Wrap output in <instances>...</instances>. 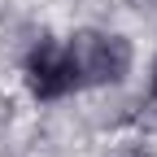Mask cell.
Returning <instances> with one entry per match:
<instances>
[{
    "instance_id": "cell-1",
    "label": "cell",
    "mask_w": 157,
    "mask_h": 157,
    "mask_svg": "<svg viewBox=\"0 0 157 157\" xmlns=\"http://www.w3.org/2000/svg\"><path fill=\"white\" fill-rule=\"evenodd\" d=\"M70 66L78 83H122L131 70V44L122 35H101V31H78L70 39Z\"/></svg>"
},
{
    "instance_id": "cell-2",
    "label": "cell",
    "mask_w": 157,
    "mask_h": 157,
    "mask_svg": "<svg viewBox=\"0 0 157 157\" xmlns=\"http://www.w3.org/2000/svg\"><path fill=\"white\" fill-rule=\"evenodd\" d=\"M26 83H31V92L39 96V101H57V96H66V92L78 83L66 48L39 44V48L31 52V61H26Z\"/></svg>"
},
{
    "instance_id": "cell-3",
    "label": "cell",
    "mask_w": 157,
    "mask_h": 157,
    "mask_svg": "<svg viewBox=\"0 0 157 157\" xmlns=\"http://www.w3.org/2000/svg\"><path fill=\"white\" fill-rule=\"evenodd\" d=\"M153 92H157V66H153Z\"/></svg>"
}]
</instances>
